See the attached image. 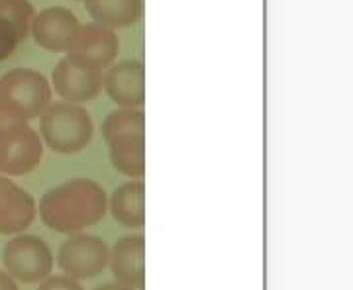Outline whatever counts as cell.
<instances>
[{"label": "cell", "instance_id": "6da1fadb", "mask_svg": "<svg viewBox=\"0 0 353 290\" xmlns=\"http://www.w3.org/2000/svg\"><path fill=\"white\" fill-rule=\"evenodd\" d=\"M38 210L50 229L73 236L101 222L108 210V196L97 180L75 177L48 190Z\"/></svg>", "mask_w": 353, "mask_h": 290}, {"label": "cell", "instance_id": "7a4b0ae2", "mask_svg": "<svg viewBox=\"0 0 353 290\" xmlns=\"http://www.w3.org/2000/svg\"><path fill=\"white\" fill-rule=\"evenodd\" d=\"M94 134L90 114L71 102L50 104L39 116V136L51 152L71 155L88 147Z\"/></svg>", "mask_w": 353, "mask_h": 290}, {"label": "cell", "instance_id": "3957f363", "mask_svg": "<svg viewBox=\"0 0 353 290\" xmlns=\"http://www.w3.org/2000/svg\"><path fill=\"white\" fill-rule=\"evenodd\" d=\"M2 263L12 278L36 284L50 277L55 259L50 245L41 238L32 234H18L2 247Z\"/></svg>", "mask_w": 353, "mask_h": 290}, {"label": "cell", "instance_id": "277c9868", "mask_svg": "<svg viewBox=\"0 0 353 290\" xmlns=\"http://www.w3.org/2000/svg\"><path fill=\"white\" fill-rule=\"evenodd\" d=\"M0 101L12 104L26 120H34L51 104V87L43 73L16 67L0 76Z\"/></svg>", "mask_w": 353, "mask_h": 290}, {"label": "cell", "instance_id": "5b68a950", "mask_svg": "<svg viewBox=\"0 0 353 290\" xmlns=\"http://www.w3.org/2000/svg\"><path fill=\"white\" fill-rule=\"evenodd\" d=\"M43 157V141L28 124L0 127V175L20 177L32 173Z\"/></svg>", "mask_w": 353, "mask_h": 290}, {"label": "cell", "instance_id": "8992f818", "mask_svg": "<svg viewBox=\"0 0 353 290\" xmlns=\"http://www.w3.org/2000/svg\"><path fill=\"white\" fill-rule=\"evenodd\" d=\"M110 249L106 241L88 236V234H73L65 240L57 253V265L67 277L75 280H85L101 275L108 265Z\"/></svg>", "mask_w": 353, "mask_h": 290}, {"label": "cell", "instance_id": "52a82bcc", "mask_svg": "<svg viewBox=\"0 0 353 290\" xmlns=\"http://www.w3.org/2000/svg\"><path fill=\"white\" fill-rule=\"evenodd\" d=\"M118 50L120 41L116 32L97 22H90L77 28L75 36L67 48V57L75 63L101 71L114 63Z\"/></svg>", "mask_w": 353, "mask_h": 290}, {"label": "cell", "instance_id": "ba28073f", "mask_svg": "<svg viewBox=\"0 0 353 290\" xmlns=\"http://www.w3.org/2000/svg\"><path fill=\"white\" fill-rule=\"evenodd\" d=\"M51 83L55 92L71 104L94 101L102 90V73L85 65L71 61L69 57L61 59L51 73Z\"/></svg>", "mask_w": 353, "mask_h": 290}, {"label": "cell", "instance_id": "9c48e42d", "mask_svg": "<svg viewBox=\"0 0 353 290\" xmlns=\"http://www.w3.org/2000/svg\"><path fill=\"white\" fill-rule=\"evenodd\" d=\"M38 206L34 196L12 178L0 175V234L18 236L34 224Z\"/></svg>", "mask_w": 353, "mask_h": 290}, {"label": "cell", "instance_id": "30bf717a", "mask_svg": "<svg viewBox=\"0 0 353 290\" xmlns=\"http://www.w3.org/2000/svg\"><path fill=\"white\" fill-rule=\"evenodd\" d=\"M79 25L75 12L65 6H51L34 16L30 32L39 48L51 53H63Z\"/></svg>", "mask_w": 353, "mask_h": 290}, {"label": "cell", "instance_id": "8fae6325", "mask_svg": "<svg viewBox=\"0 0 353 290\" xmlns=\"http://www.w3.org/2000/svg\"><path fill=\"white\" fill-rule=\"evenodd\" d=\"M110 271L116 282L141 290L145 287V238L141 234L124 236L110 251Z\"/></svg>", "mask_w": 353, "mask_h": 290}, {"label": "cell", "instance_id": "7c38bea8", "mask_svg": "<svg viewBox=\"0 0 353 290\" xmlns=\"http://www.w3.org/2000/svg\"><path fill=\"white\" fill-rule=\"evenodd\" d=\"M102 85L108 96L122 108H141L145 102V67L141 61L112 65Z\"/></svg>", "mask_w": 353, "mask_h": 290}, {"label": "cell", "instance_id": "4fadbf2b", "mask_svg": "<svg viewBox=\"0 0 353 290\" xmlns=\"http://www.w3.org/2000/svg\"><path fill=\"white\" fill-rule=\"evenodd\" d=\"M114 220L130 229H139L145 224V185L141 180H130L112 192L108 204Z\"/></svg>", "mask_w": 353, "mask_h": 290}, {"label": "cell", "instance_id": "5bb4252c", "mask_svg": "<svg viewBox=\"0 0 353 290\" xmlns=\"http://www.w3.org/2000/svg\"><path fill=\"white\" fill-rule=\"evenodd\" d=\"M106 143L118 173L134 178L145 175V134H120Z\"/></svg>", "mask_w": 353, "mask_h": 290}, {"label": "cell", "instance_id": "9a60e30c", "mask_svg": "<svg viewBox=\"0 0 353 290\" xmlns=\"http://www.w3.org/2000/svg\"><path fill=\"white\" fill-rule=\"evenodd\" d=\"M97 24L120 30L138 24L143 16V0H83Z\"/></svg>", "mask_w": 353, "mask_h": 290}, {"label": "cell", "instance_id": "2e32d148", "mask_svg": "<svg viewBox=\"0 0 353 290\" xmlns=\"http://www.w3.org/2000/svg\"><path fill=\"white\" fill-rule=\"evenodd\" d=\"M120 134H145V114L139 108H122L110 112L102 122V138L110 141Z\"/></svg>", "mask_w": 353, "mask_h": 290}, {"label": "cell", "instance_id": "e0dca14e", "mask_svg": "<svg viewBox=\"0 0 353 290\" xmlns=\"http://www.w3.org/2000/svg\"><path fill=\"white\" fill-rule=\"evenodd\" d=\"M34 16V4L30 0H0V18L12 25L20 41L30 36Z\"/></svg>", "mask_w": 353, "mask_h": 290}, {"label": "cell", "instance_id": "ac0fdd59", "mask_svg": "<svg viewBox=\"0 0 353 290\" xmlns=\"http://www.w3.org/2000/svg\"><path fill=\"white\" fill-rule=\"evenodd\" d=\"M18 43H20V39H18V34L14 32L12 25L0 18V61L12 57Z\"/></svg>", "mask_w": 353, "mask_h": 290}, {"label": "cell", "instance_id": "d6986e66", "mask_svg": "<svg viewBox=\"0 0 353 290\" xmlns=\"http://www.w3.org/2000/svg\"><path fill=\"white\" fill-rule=\"evenodd\" d=\"M38 290H85L75 278L67 277H48L39 282Z\"/></svg>", "mask_w": 353, "mask_h": 290}, {"label": "cell", "instance_id": "ffe728a7", "mask_svg": "<svg viewBox=\"0 0 353 290\" xmlns=\"http://www.w3.org/2000/svg\"><path fill=\"white\" fill-rule=\"evenodd\" d=\"M18 124H28V120L14 108L12 104L0 101V127L18 126Z\"/></svg>", "mask_w": 353, "mask_h": 290}, {"label": "cell", "instance_id": "44dd1931", "mask_svg": "<svg viewBox=\"0 0 353 290\" xmlns=\"http://www.w3.org/2000/svg\"><path fill=\"white\" fill-rule=\"evenodd\" d=\"M0 290H18V284L6 271H0Z\"/></svg>", "mask_w": 353, "mask_h": 290}, {"label": "cell", "instance_id": "7402d4cb", "mask_svg": "<svg viewBox=\"0 0 353 290\" xmlns=\"http://www.w3.org/2000/svg\"><path fill=\"white\" fill-rule=\"evenodd\" d=\"M94 290H134V289H130V287H124V284H120V282H108V284L97 287Z\"/></svg>", "mask_w": 353, "mask_h": 290}]
</instances>
